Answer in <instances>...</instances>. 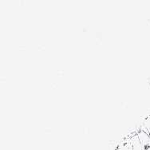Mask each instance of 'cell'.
Masks as SVG:
<instances>
[{"label":"cell","instance_id":"1","mask_svg":"<svg viewBox=\"0 0 150 150\" xmlns=\"http://www.w3.org/2000/svg\"><path fill=\"white\" fill-rule=\"evenodd\" d=\"M137 134V137H138L139 141L141 142L142 145L145 149L150 146V135L149 133L144 132V130L139 129Z\"/></svg>","mask_w":150,"mask_h":150},{"label":"cell","instance_id":"2","mask_svg":"<svg viewBox=\"0 0 150 150\" xmlns=\"http://www.w3.org/2000/svg\"><path fill=\"white\" fill-rule=\"evenodd\" d=\"M117 150H133L130 142V137L121 140V142L117 144Z\"/></svg>","mask_w":150,"mask_h":150},{"label":"cell","instance_id":"3","mask_svg":"<svg viewBox=\"0 0 150 150\" xmlns=\"http://www.w3.org/2000/svg\"><path fill=\"white\" fill-rule=\"evenodd\" d=\"M130 142H131V144H132L133 150L145 149V148L142 145L141 142L139 141V138H138V137H137V133H134L133 135H132L131 137H130Z\"/></svg>","mask_w":150,"mask_h":150},{"label":"cell","instance_id":"4","mask_svg":"<svg viewBox=\"0 0 150 150\" xmlns=\"http://www.w3.org/2000/svg\"><path fill=\"white\" fill-rule=\"evenodd\" d=\"M140 129L144 130V132H146L150 135V114L142 122V127L140 128Z\"/></svg>","mask_w":150,"mask_h":150},{"label":"cell","instance_id":"5","mask_svg":"<svg viewBox=\"0 0 150 150\" xmlns=\"http://www.w3.org/2000/svg\"><path fill=\"white\" fill-rule=\"evenodd\" d=\"M144 150H150V146H149V147L146 148V149H145Z\"/></svg>","mask_w":150,"mask_h":150}]
</instances>
